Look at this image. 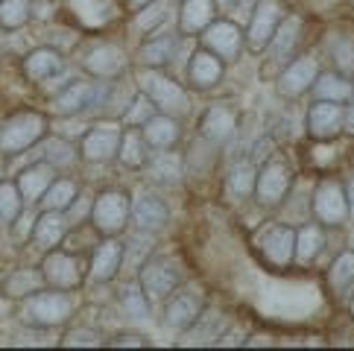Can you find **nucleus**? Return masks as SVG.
Instances as JSON below:
<instances>
[{"label":"nucleus","mask_w":354,"mask_h":351,"mask_svg":"<svg viewBox=\"0 0 354 351\" xmlns=\"http://www.w3.org/2000/svg\"><path fill=\"white\" fill-rule=\"evenodd\" d=\"M129 217L141 231H161V229H167V222H170V211L164 205V199H158L153 193H141L132 202Z\"/></svg>","instance_id":"obj_21"},{"label":"nucleus","mask_w":354,"mask_h":351,"mask_svg":"<svg viewBox=\"0 0 354 351\" xmlns=\"http://www.w3.org/2000/svg\"><path fill=\"white\" fill-rule=\"evenodd\" d=\"M32 0H0V23L6 30H18L30 21Z\"/></svg>","instance_id":"obj_37"},{"label":"nucleus","mask_w":354,"mask_h":351,"mask_svg":"<svg viewBox=\"0 0 354 351\" xmlns=\"http://www.w3.org/2000/svg\"><path fill=\"white\" fill-rule=\"evenodd\" d=\"M322 249H325V229L322 225L308 222L296 231V255L293 258L299 263H313L316 258H319Z\"/></svg>","instance_id":"obj_33"},{"label":"nucleus","mask_w":354,"mask_h":351,"mask_svg":"<svg viewBox=\"0 0 354 351\" xmlns=\"http://www.w3.org/2000/svg\"><path fill=\"white\" fill-rule=\"evenodd\" d=\"M199 35H202V47L211 50L214 56H220L225 65L234 61L240 56V50H243V44H246V39H243V32H240L237 23L223 21V18L211 21Z\"/></svg>","instance_id":"obj_13"},{"label":"nucleus","mask_w":354,"mask_h":351,"mask_svg":"<svg viewBox=\"0 0 354 351\" xmlns=\"http://www.w3.org/2000/svg\"><path fill=\"white\" fill-rule=\"evenodd\" d=\"M176 50H179V35H156V39H147L138 50V61H141L144 68H167Z\"/></svg>","instance_id":"obj_27"},{"label":"nucleus","mask_w":354,"mask_h":351,"mask_svg":"<svg viewBox=\"0 0 354 351\" xmlns=\"http://www.w3.org/2000/svg\"><path fill=\"white\" fill-rule=\"evenodd\" d=\"M331 287L337 290V296H343V298L354 293V252H351V249L334 260V267H331Z\"/></svg>","instance_id":"obj_34"},{"label":"nucleus","mask_w":354,"mask_h":351,"mask_svg":"<svg viewBox=\"0 0 354 351\" xmlns=\"http://www.w3.org/2000/svg\"><path fill=\"white\" fill-rule=\"evenodd\" d=\"M138 82H141V91L153 99L161 115L176 117V115H185V111L191 108V97H187V91L179 82H173L161 68H144Z\"/></svg>","instance_id":"obj_2"},{"label":"nucleus","mask_w":354,"mask_h":351,"mask_svg":"<svg viewBox=\"0 0 354 351\" xmlns=\"http://www.w3.org/2000/svg\"><path fill=\"white\" fill-rule=\"evenodd\" d=\"M47 132V117L39 111H18L0 126V153L3 155H18L32 144H39Z\"/></svg>","instance_id":"obj_3"},{"label":"nucleus","mask_w":354,"mask_h":351,"mask_svg":"<svg viewBox=\"0 0 354 351\" xmlns=\"http://www.w3.org/2000/svg\"><path fill=\"white\" fill-rule=\"evenodd\" d=\"M319 73H322L319 61H316L313 56H296L290 65L281 68V73H278V94L287 97V99H296L301 94H308Z\"/></svg>","instance_id":"obj_14"},{"label":"nucleus","mask_w":354,"mask_h":351,"mask_svg":"<svg viewBox=\"0 0 354 351\" xmlns=\"http://www.w3.org/2000/svg\"><path fill=\"white\" fill-rule=\"evenodd\" d=\"M65 237H68V220L62 217V211H44L41 217H35L32 243L39 249L50 252V249H56Z\"/></svg>","instance_id":"obj_26"},{"label":"nucleus","mask_w":354,"mask_h":351,"mask_svg":"<svg viewBox=\"0 0 354 351\" xmlns=\"http://www.w3.org/2000/svg\"><path fill=\"white\" fill-rule=\"evenodd\" d=\"M73 316V296L71 290H39L24 298V307H21V319L32 325V328H59Z\"/></svg>","instance_id":"obj_1"},{"label":"nucleus","mask_w":354,"mask_h":351,"mask_svg":"<svg viewBox=\"0 0 354 351\" xmlns=\"http://www.w3.org/2000/svg\"><path fill=\"white\" fill-rule=\"evenodd\" d=\"M328 50H331V56L337 59V70H351L354 68V39L348 35H331V39L325 41Z\"/></svg>","instance_id":"obj_42"},{"label":"nucleus","mask_w":354,"mask_h":351,"mask_svg":"<svg viewBox=\"0 0 354 351\" xmlns=\"http://www.w3.org/2000/svg\"><path fill=\"white\" fill-rule=\"evenodd\" d=\"M12 225H15V237H18V240H27V237H32L35 217L32 214H24V211H21V214L12 220Z\"/></svg>","instance_id":"obj_45"},{"label":"nucleus","mask_w":354,"mask_h":351,"mask_svg":"<svg viewBox=\"0 0 354 351\" xmlns=\"http://www.w3.org/2000/svg\"><path fill=\"white\" fill-rule=\"evenodd\" d=\"M255 176H258V167H255V161H237V164L232 167V176H229V187H232V193L237 199H243L249 193H255Z\"/></svg>","instance_id":"obj_35"},{"label":"nucleus","mask_w":354,"mask_h":351,"mask_svg":"<svg viewBox=\"0 0 354 351\" xmlns=\"http://www.w3.org/2000/svg\"><path fill=\"white\" fill-rule=\"evenodd\" d=\"M223 73H225V61L220 56H214L211 50L199 47L191 56V65H187V85L194 91H208V88L220 85Z\"/></svg>","instance_id":"obj_20"},{"label":"nucleus","mask_w":354,"mask_h":351,"mask_svg":"<svg viewBox=\"0 0 354 351\" xmlns=\"http://www.w3.org/2000/svg\"><path fill=\"white\" fill-rule=\"evenodd\" d=\"M62 70H65V59H62L59 50L39 47L24 59V73H27V79H32V82H47V79L59 77Z\"/></svg>","instance_id":"obj_24"},{"label":"nucleus","mask_w":354,"mask_h":351,"mask_svg":"<svg viewBox=\"0 0 354 351\" xmlns=\"http://www.w3.org/2000/svg\"><path fill=\"white\" fill-rule=\"evenodd\" d=\"M109 345H138V348H144L147 336H141V334H118L115 340H109Z\"/></svg>","instance_id":"obj_46"},{"label":"nucleus","mask_w":354,"mask_h":351,"mask_svg":"<svg viewBox=\"0 0 354 351\" xmlns=\"http://www.w3.org/2000/svg\"><path fill=\"white\" fill-rule=\"evenodd\" d=\"M343 129H348V132L354 135V106L346 108V123H343Z\"/></svg>","instance_id":"obj_48"},{"label":"nucleus","mask_w":354,"mask_h":351,"mask_svg":"<svg viewBox=\"0 0 354 351\" xmlns=\"http://www.w3.org/2000/svg\"><path fill=\"white\" fill-rule=\"evenodd\" d=\"M138 284L144 287V293L149 298H167L182 284V263L176 258H164V255L147 260L138 269Z\"/></svg>","instance_id":"obj_7"},{"label":"nucleus","mask_w":354,"mask_h":351,"mask_svg":"<svg viewBox=\"0 0 354 351\" xmlns=\"http://www.w3.org/2000/svg\"><path fill=\"white\" fill-rule=\"evenodd\" d=\"M351 313H354V302H351Z\"/></svg>","instance_id":"obj_52"},{"label":"nucleus","mask_w":354,"mask_h":351,"mask_svg":"<svg viewBox=\"0 0 354 351\" xmlns=\"http://www.w3.org/2000/svg\"><path fill=\"white\" fill-rule=\"evenodd\" d=\"M346 199H348V211L354 214V182L348 184V191H346Z\"/></svg>","instance_id":"obj_50"},{"label":"nucleus","mask_w":354,"mask_h":351,"mask_svg":"<svg viewBox=\"0 0 354 351\" xmlns=\"http://www.w3.org/2000/svg\"><path fill=\"white\" fill-rule=\"evenodd\" d=\"M77 196H80V184L73 179H59L56 176L41 196V208L44 211H62V214H65V211L77 202Z\"/></svg>","instance_id":"obj_32"},{"label":"nucleus","mask_w":354,"mask_h":351,"mask_svg":"<svg viewBox=\"0 0 354 351\" xmlns=\"http://www.w3.org/2000/svg\"><path fill=\"white\" fill-rule=\"evenodd\" d=\"M44 153H47L44 161H50L56 170L73 164V158H77V149H73V144L68 141V137H50V141L44 144Z\"/></svg>","instance_id":"obj_41"},{"label":"nucleus","mask_w":354,"mask_h":351,"mask_svg":"<svg viewBox=\"0 0 354 351\" xmlns=\"http://www.w3.org/2000/svg\"><path fill=\"white\" fill-rule=\"evenodd\" d=\"M138 12H141V15H138V30H141L144 35L147 32H153L156 27H161V21H164V6L158 3V0H156V3H149V6H144V9H138Z\"/></svg>","instance_id":"obj_43"},{"label":"nucleus","mask_w":354,"mask_h":351,"mask_svg":"<svg viewBox=\"0 0 354 351\" xmlns=\"http://www.w3.org/2000/svg\"><path fill=\"white\" fill-rule=\"evenodd\" d=\"M343 123H346V106L331 103V99H316L305 117L308 135L316 137V141H331V137H337L343 132Z\"/></svg>","instance_id":"obj_16"},{"label":"nucleus","mask_w":354,"mask_h":351,"mask_svg":"<svg viewBox=\"0 0 354 351\" xmlns=\"http://www.w3.org/2000/svg\"><path fill=\"white\" fill-rule=\"evenodd\" d=\"M120 307L126 310V316H132V319L149 316V302L144 296V287L141 284H126L120 290Z\"/></svg>","instance_id":"obj_38"},{"label":"nucleus","mask_w":354,"mask_h":351,"mask_svg":"<svg viewBox=\"0 0 354 351\" xmlns=\"http://www.w3.org/2000/svg\"><path fill=\"white\" fill-rule=\"evenodd\" d=\"M123 267V243L115 240V237H106L103 243L94 249V258H91V278L106 284L111 281Z\"/></svg>","instance_id":"obj_23"},{"label":"nucleus","mask_w":354,"mask_h":351,"mask_svg":"<svg viewBox=\"0 0 354 351\" xmlns=\"http://www.w3.org/2000/svg\"><path fill=\"white\" fill-rule=\"evenodd\" d=\"M153 115H158V108H156V103L149 99L144 91L138 94L132 103H129V108H126V115H123V126H144V123L153 117Z\"/></svg>","instance_id":"obj_40"},{"label":"nucleus","mask_w":354,"mask_h":351,"mask_svg":"<svg viewBox=\"0 0 354 351\" xmlns=\"http://www.w3.org/2000/svg\"><path fill=\"white\" fill-rule=\"evenodd\" d=\"M141 132H144L147 146H153V149H173L182 137L179 120H176L173 115H153L141 126Z\"/></svg>","instance_id":"obj_25"},{"label":"nucleus","mask_w":354,"mask_h":351,"mask_svg":"<svg viewBox=\"0 0 354 351\" xmlns=\"http://www.w3.org/2000/svg\"><path fill=\"white\" fill-rule=\"evenodd\" d=\"M287 9L281 0H258L255 3V12H252V21H249V30H246V47L252 53H261V50H267L272 35L278 30V23L284 21Z\"/></svg>","instance_id":"obj_9"},{"label":"nucleus","mask_w":354,"mask_h":351,"mask_svg":"<svg viewBox=\"0 0 354 351\" xmlns=\"http://www.w3.org/2000/svg\"><path fill=\"white\" fill-rule=\"evenodd\" d=\"M293 167L287 164L284 158H270L255 176V199L263 208H275L281 205L290 187H293Z\"/></svg>","instance_id":"obj_6"},{"label":"nucleus","mask_w":354,"mask_h":351,"mask_svg":"<svg viewBox=\"0 0 354 351\" xmlns=\"http://www.w3.org/2000/svg\"><path fill=\"white\" fill-rule=\"evenodd\" d=\"M111 85L109 79H97V82H71L65 91H62L53 99V111L62 117H71V115H85L91 108L106 106Z\"/></svg>","instance_id":"obj_5"},{"label":"nucleus","mask_w":354,"mask_h":351,"mask_svg":"<svg viewBox=\"0 0 354 351\" xmlns=\"http://www.w3.org/2000/svg\"><path fill=\"white\" fill-rule=\"evenodd\" d=\"M217 15L214 0H182L179 9V30L185 35H199Z\"/></svg>","instance_id":"obj_29"},{"label":"nucleus","mask_w":354,"mask_h":351,"mask_svg":"<svg viewBox=\"0 0 354 351\" xmlns=\"http://www.w3.org/2000/svg\"><path fill=\"white\" fill-rule=\"evenodd\" d=\"M41 272L47 287H56V290H77L82 284V263L65 249H50L41 263Z\"/></svg>","instance_id":"obj_12"},{"label":"nucleus","mask_w":354,"mask_h":351,"mask_svg":"<svg viewBox=\"0 0 354 351\" xmlns=\"http://www.w3.org/2000/svg\"><path fill=\"white\" fill-rule=\"evenodd\" d=\"M313 214L322 225H343L348 220V199L346 187L337 179H322L313 193Z\"/></svg>","instance_id":"obj_10"},{"label":"nucleus","mask_w":354,"mask_h":351,"mask_svg":"<svg viewBox=\"0 0 354 351\" xmlns=\"http://www.w3.org/2000/svg\"><path fill=\"white\" fill-rule=\"evenodd\" d=\"M85 70L97 79H118L120 73L126 70V53L120 44L111 41H97L88 53L82 56Z\"/></svg>","instance_id":"obj_17"},{"label":"nucleus","mask_w":354,"mask_h":351,"mask_svg":"<svg viewBox=\"0 0 354 351\" xmlns=\"http://www.w3.org/2000/svg\"><path fill=\"white\" fill-rule=\"evenodd\" d=\"M118 158L123 161L129 170H138L147 164V141H144V132L141 126H126L120 135V146H118Z\"/></svg>","instance_id":"obj_30"},{"label":"nucleus","mask_w":354,"mask_h":351,"mask_svg":"<svg viewBox=\"0 0 354 351\" xmlns=\"http://www.w3.org/2000/svg\"><path fill=\"white\" fill-rule=\"evenodd\" d=\"M126 3H129V9H144V6H149V3H156V0H126Z\"/></svg>","instance_id":"obj_49"},{"label":"nucleus","mask_w":354,"mask_h":351,"mask_svg":"<svg viewBox=\"0 0 354 351\" xmlns=\"http://www.w3.org/2000/svg\"><path fill=\"white\" fill-rule=\"evenodd\" d=\"M147 167L161 182H176L182 176V161L176 158L173 153H167V149H158L153 158H147Z\"/></svg>","instance_id":"obj_36"},{"label":"nucleus","mask_w":354,"mask_h":351,"mask_svg":"<svg viewBox=\"0 0 354 351\" xmlns=\"http://www.w3.org/2000/svg\"><path fill=\"white\" fill-rule=\"evenodd\" d=\"M97 343H100V334L94 328H73L62 340V345H97Z\"/></svg>","instance_id":"obj_44"},{"label":"nucleus","mask_w":354,"mask_h":351,"mask_svg":"<svg viewBox=\"0 0 354 351\" xmlns=\"http://www.w3.org/2000/svg\"><path fill=\"white\" fill-rule=\"evenodd\" d=\"M258 246H261V255L267 258L272 267H287L296 255V229L287 225V222L272 225L270 231L261 234Z\"/></svg>","instance_id":"obj_18"},{"label":"nucleus","mask_w":354,"mask_h":351,"mask_svg":"<svg viewBox=\"0 0 354 351\" xmlns=\"http://www.w3.org/2000/svg\"><path fill=\"white\" fill-rule=\"evenodd\" d=\"M129 211H132V202H129V193H126V191H118V187L103 191L94 199V205H91V225H94V231L103 234V237L120 234L126 220H129Z\"/></svg>","instance_id":"obj_4"},{"label":"nucleus","mask_w":354,"mask_h":351,"mask_svg":"<svg viewBox=\"0 0 354 351\" xmlns=\"http://www.w3.org/2000/svg\"><path fill=\"white\" fill-rule=\"evenodd\" d=\"M53 179H56V167L50 164V161H35L27 170H21L15 184L24 196V202H41V196Z\"/></svg>","instance_id":"obj_22"},{"label":"nucleus","mask_w":354,"mask_h":351,"mask_svg":"<svg viewBox=\"0 0 354 351\" xmlns=\"http://www.w3.org/2000/svg\"><path fill=\"white\" fill-rule=\"evenodd\" d=\"M301 32H305V18H301V15H284V21L278 23V30H275L272 41L267 47L272 68L281 70L284 65H290V61L299 56Z\"/></svg>","instance_id":"obj_11"},{"label":"nucleus","mask_w":354,"mask_h":351,"mask_svg":"<svg viewBox=\"0 0 354 351\" xmlns=\"http://www.w3.org/2000/svg\"><path fill=\"white\" fill-rule=\"evenodd\" d=\"M120 135L123 129L115 126V123H97L82 135V146H80V155L91 164H106L118 155V146H120Z\"/></svg>","instance_id":"obj_15"},{"label":"nucleus","mask_w":354,"mask_h":351,"mask_svg":"<svg viewBox=\"0 0 354 351\" xmlns=\"http://www.w3.org/2000/svg\"><path fill=\"white\" fill-rule=\"evenodd\" d=\"M310 91L319 99H331V103L346 106L354 99V82L346 77L343 70H328V73H319V77H316Z\"/></svg>","instance_id":"obj_28"},{"label":"nucleus","mask_w":354,"mask_h":351,"mask_svg":"<svg viewBox=\"0 0 354 351\" xmlns=\"http://www.w3.org/2000/svg\"><path fill=\"white\" fill-rule=\"evenodd\" d=\"M202 313H205V296H202V290L199 287H185L182 293L167 296L161 322L170 331H187L199 322Z\"/></svg>","instance_id":"obj_8"},{"label":"nucleus","mask_w":354,"mask_h":351,"mask_svg":"<svg viewBox=\"0 0 354 351\" xmlns=\"http://www.w3.org/2000/svg\"><path fill=\"white\" fill-rule=\"evenodd\" d=\"M44 287H47L44 272H39V269H15L3 278V293L9 298H27L32 293L44 290Z\"/></svg>","instance_id":"obj_31"},{"label":"nucleus","mask_w":354,"mask_h":351,"mask_svg":"<svg viewBox=\"0 0 354 351\" xmlns=\"http://www.w3.org/2000/svg\"><path fill=\"white\" fill-rule=\"evenodd\" d=\"M351 252H354V234H351Z\"/></svg>","instance_id":"obj_51"},{"label":"nucleus","mask_w":354,"mask_h":351,"mask_svg":"<svg viewBox=\"0 0 354 351\" xmlns=\"http://www.w3.org/2000/svg\"><path fill=\"white\" fill-rule=\"evenodd\" d=\"M24 211V196L18 184L0 182V222H12Z\"/></svg>","instance_id":"obj_39"},{"label":"nucleus","mask_w":354,"mask_h":351,"mask_svg":"<svg viewBox=\"0 0 354 351\" xmlns=\"http://www.w3.org/2000/svg\"><path fill=\"white\" fill-rule=\"evenodd\" d=\"M243 0H214V6H217V12H234Z\"/></svg>","instance_id":"obj_47"},{"label":"nucleus","mask_w":354,"mask_h":351,"mask_svg":"<svg viewBox=\"0 0 354 351\" xmlns=\"http://www.w3.org/2000/svg\"><path fill=\"white\" fill-rule=\"evenodd\" d=\"M234 129H237V111H234L232 103L211 106L205 115H202V120H199L202 137H205L208 144H214V146H220V144L229 141V137L234 135Z\"/></svg>","instance_id":"obj_19"}]
</instances>
